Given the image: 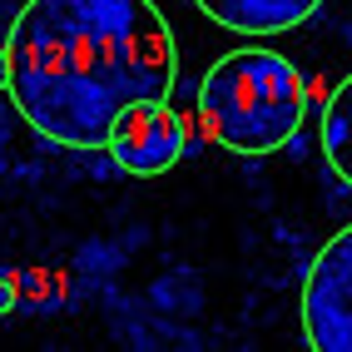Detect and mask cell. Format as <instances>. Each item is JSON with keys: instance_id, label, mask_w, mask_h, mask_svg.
Instances as JSON below:
<instances>
[{"instance_id": "obj_1", "label": "cell", "mask_w": 352, "mask_h": 352, "mask_svg": "<svg viewBox=\"0 0 352 352\" xmlns=\"http://www.w3.org/2000/svg\"><path fill=\"white\" fill-rule=\"evenodd\" d=\"M10 95L60 149H104L124 104L169 100L179 40L154 0H30L6 35Z\"/></svg>"}, {"instance_id": "obj_2", "label": "cell", "mask_w": 352, "mask_h": 352, "mask_svg": "<svg viewBox=\"0 0 352 352\" xmlns=\"http://www.w3.org/2000/svg\"><path fill=\"white\" fill-rule=\"evenodd\" d=\"M199 114L228 154H273L302 129L308 85L288 55L243 45L204 75Z\"/></svg>"}, {"instance_id": "obj_3", "label": "cell", "mask_w": 352, "mask_h": 352, "mask_svg": "<svg viewBox=\"0 0 352 352\" xmlns=\"http://www.w3.org/2000/svg\"><path fill=\"white\" fill-rule=\"evenodd\" d=\"M302 338L313 352H352V223L327 239L302 283Z\"/></svg>"}, {"instance_id": "obj_4", "label": "cell", "mask_w": 352, "mask_h": 352, "mask_svg": "<svg viewBox=\"0 0 352 352\" xmlns=\"http://www.w3.org/2000/svg\"><path fill=\"white\" fill-rule=\"evenodd\" d=\"M109 159L120 164L124 174L134 179H154V174H169L174 164L184 159V120L169 100H139L124 104L109 124L104 139Z\"/></svg>"}, {"instance_id": "obj_5", "label": "cell", "mask_w": 352, "mask_h": 352, "mask_svg": "<svg viewBox=\"0 0 352 352\" xmlns=\"http://www.w3.org/2000/svg\"><path fill=\"white\" fill-rule=\"evenodd\" d=\"M194 6L233 35H283L322 10V0H194Z\"/></svg>"}, {"instance_id": "obj_6", "label": "cell", "mask_w": 352, "mask_h": 352, "mask_svg": "<svg viewBox=\"0 0 352 352\" xmlns=\"http://www.w3.org/2000/svg\"><path fill=\"white\" fill-rule=\"evenodd\" d=\"M322 154L338 169V179L352 184V75L333 89V100L322 109Z\"/></svg>"}, {"instance_id": "obj_7", "label": "cell", "mask_w": 352, "mask_h": 352, "mask_svg": "<svg viewBox=\"0 0 352 352\" xmlns=\"http://www.w3.org/2000/svg\"><path fill=\"white\" fill-rule=\"evenodd\" d=\"M20 302V273L15 268H0V318Z\"/></svg>"}, {"instance_id": "obj_8", "label": "cell", "mask_w": 352, "mask_h": 352, "mask_svg": "<svg viewBox=\"0 0 352 352\" xmlns=\"http://www.w3.org/2000/svg\"><path fill=\"white\" fill-rule=\"evenodd\" d=\"M0 89H10V55H6V40H0Z\"/></svg>"}]
</instances>
